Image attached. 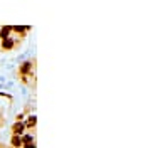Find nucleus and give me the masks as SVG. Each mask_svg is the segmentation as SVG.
Instances as JSON below:
<instances>
[{"mask_svg": "<svg viewBox=\"0 0 148 148\" xmlns=\"http://www.w3.org/2000/svg\"><path fill=\"white\" fill-rule=\"evenodd\" d=\"M12 135H17V136H22V135H24V133H25V125H24V121H20V123H17V121H15V123H14V125H12Z\"/></svg>", "mask_w": 148, "mask_h": 148, "instance_id": "f03ea898", "label": "nucleus"}, {"mask_svg": "<svg viewBox=\"0 0 148 148\" xmlns=\"http://www.w3.org/2000/svg\"><path fill=\"white\" fill-rule=\"evenodd\" d=\"M12 34V25H2L0 27V40H5V39H9V37Z\"/></svg>", "mask_w": 148, "mask_h": 148, "instance_id": "20e7f679", "label": "nucleus"}, {"mask_svg": "<svg viewBox=\"0 0 148 148\" xmlns=\"http://www.w3.org/2000/svg\"><path fill=\"white\" fill-rule=\"evenodd\" d=\"M32 67H34V61H25V62L18 67V74H20V77L32 76Z\"/></svg>", "mask_w": 148, "mask_h": 148, "instance_id": "f257e3e1", "label": "nucleus"}, {"mask_svg": "<svg viewBox=\"0 0 148 148\" xmlns=\"http://www.w3.org/2000/svg\"><path fill=\"white\" fill-rule=\"evenodd\" d=\"M14 46H15V40H14L12 37H9V39L2 40V44H0L2 51H12V49H14Z\"/></svg>", "mask_w": 148, "mask_h": 148, "instance_id": "39448f33", "label": "nucleus"}, {"mask_svg": "<svg viewBox=\"0 0 148 148\" xmlns=\"http://www.w3.org/2000/svg\"><path fill=\"white\" fill-rule=\"evenodd\" d=\"M24 125H25V130L34 131V130H36V125H37V116L36 114H30V116L27 118V121H24Z\"/></svg>", "mask_w": 148, "mask_h": 148, "instance_id": "7ed1b4c3", "label": "nucleus"}, {"mask_svg": "<svg viewBox=\"0 0 148 148\" xmlns=\"http://www.w3.org/2000/svg\"><path fill=\"white\" fill-rule=\"evenodd\" d=\"M24 118H25V114H24V113H18L17 116H15V120H17V123H20V121H24Z\"/></svg>", "mask_w": 148, "mask_h": 148, "instance_id": "9d476101", "label": "nucleus"}, {"mask_svg": "<svg viewBox=\"0 0 148 148\" xmlns=\"http://www.w3.org/2000/svg\"><path fill=\"white\" fill-rule=\"evenodd\" d=\"M10 148H22V140L17 135H12L10 138Z\"/></svg>", "mask_w": 148, "mask_h": 148, "instance_id": "0eeeda50", "label": "nucleus"}, {"mask_svg": "<svg viewBox=\"0 0 148 148\" xmlns=\"http://www.w3.org/2000/svg\"><path fill=\"white\" fill-rule=\"evenodd\" d=\"M22 148H37V145H36V141H32V143H24Z\"/></svg>", "mask_w": 148, "mask_h": 148, "instance_id": "1a4fd4ad", "label": "nucleus"}, {"mask_svg": "<svg viewBox=\"0 0 148 148\" xmlns=\"http://www.w3.org/2000/svg\"><path fill=\"white\" fill-rule=\"evenodd\" d=\"M30 30V27H20V25H12V32L18 34L20 37H25V34Z\"/></svg>", "mask_w": 148, "mask_h": 148, "instance_id": "423d86ee", "label": "nucleus"}, {"mask_svg": "<svg viewBox=\"0 0 148 148\" xmlns=\"http://www.w3.org/2000/svg\"><path fill=\"white\" fill-rule=\"evenodd\" d=\"M20 140H22V145H24V143H32V141H36V135H32V133H24V135L20 136Z\"/></svg>", "mask_w": 148, "mask_h": 148, "instance_id": "6e6552de", "label": "nucleus"}]
</instances>
